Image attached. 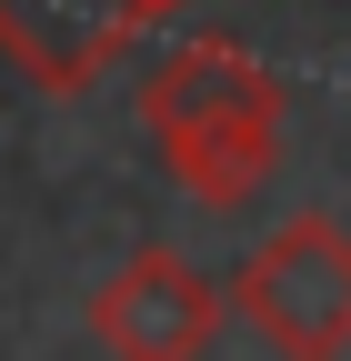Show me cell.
<instances>
[{
    "mask_svg": "<svg viewBox=\"0 0 351 361\" xmlns=\"http://www.w3.org/2000/svg\"><path fill=\"white\" fill-rule=\"evenodd\" d=\"M281 121H291L281 71L251 61L241 40H171L141 71V130L201 211H231L281 171Z\"/></svg>",
    "mask_w": 351,
    "mask_h": 361,
    "instance_id": "cell-1",
    "label": "cell"
},
{
    "mask_svg": "<svg viewBox=\"0 0 351 361\" xmlns=\"http://www.w3.org/2000/svg\"><path fill=\"white\" fill-rule=\"evenodd\" d=\"M231 322L281 361H341L351 351V221L341 211L271 221L231 271Z\"/></svg>",
    "mask_w": 351,
    "mask_h": 361,
    "instance_id": "cell-2",
    "label": "cell"
},
{
    "mask_svg": "<svg viewBox=\"0 0 351 361\" xmlns=\"http://www.w3.org/2000/svg\"><path fill=\"white\" fill-rule=\"evenodd\" d=\"M231 331V291H211L181 251H130L91 281V341L111 361H211Z\"/></svg>",
    "mask_w": 351,
    "mask_h": 361,
    "instance_id": "cell-3",
    "label": "cell"
},
{
    "mask_svg": "<svg viewBox=\"0 0 351 361\" xmlns=\"http://www.w3.org/2000/svg\"><path fill=\"white\" fill-rule=\"evenodd\" d=\"M161 11H181V0H0V51L51 90V101H70V90H91Z\"/></svg>",
    "mask_w": 351,
    "mask_h": 361,
    "instance_id": "cell-4",
    "label": "cell"
}]
</instances>
